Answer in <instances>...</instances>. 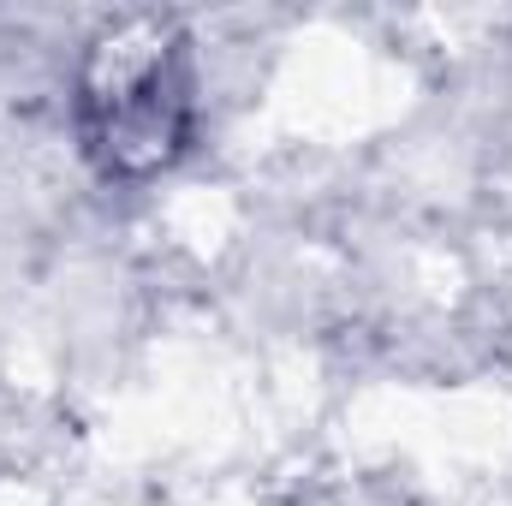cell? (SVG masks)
Here are the masks:
<instances>
[{
  "label": "cell",
  "instance_id": "cell-1",
  "mask_svg": "<svg viewBox=\"0 0 512 506\" xmlns=\"http://www.w3.org/2000/svg\"><path fill=\"white\" fill-rule=\"evenodd\" d=\"M78 137L102 179L143 185L167 173L197 137V60L167 12L102 24L78 66Z\"/></svg>",
  "mask_w": 512,
  "mask_h": 506
}]
</instances>
